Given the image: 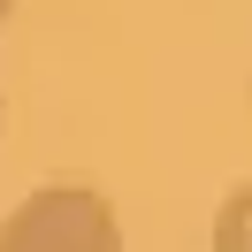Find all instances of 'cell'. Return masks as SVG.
<instances>
[{
    "mask_svg": "<svg viewBox=\"0 0 252 252\" xmlns=\"http://www.w3.org/2000/svg\"><path fill=\"white\" fill-rule=\"evenodd\" d=\"M123 221L99 184H38L0 221V252H115Z\"/></svg>",
    "mask_w": 252,
    "mask_h": 252,
    "instance_id": "cell-1",
    "label": "cell"
},
{
    "mask_svg": "<svg viewBox=\"0 0 252 252\" xmlns=\"http://www.w3.org/2000/svg\"><path fill=\"white\" fill-rule=\"evenodd\" d=\"M214 252H252V176L221 191V206H214Z\"/></svg>",
    "mask_w": 252,
    "mask_h": 252,
    "instance_id": "cell-2",
    "label": "cell"
},
{
    "mask_svg": "<svg viewBox=\"0 0 252 252\" xmlns=\"http://www.w3.org/2000/svg\"><path fill=\"white\" fill-rule=\"evenodd\" d=\"M8 16H16V0H0V23H8Z\"/></svg>",
    "mask_w": 252,
    "mask_h": 252,
    "instance_id": "cell-3",
    "label": "cell"
},
{
    "mask_svg": "<svg viewBox=\"0 0 252 252\" xmlns=\"http://www.w3.org/2000/svg\"><path fill=\"white\" fill-rule=\"evenodd\" d=\"M0 123H8V99H0Z\"/></svg>",
    "mask_w": 252,
    "mask_h": 252,
    "instance_id": "cell-4",
    "label": "cell"
}]
</instances>
